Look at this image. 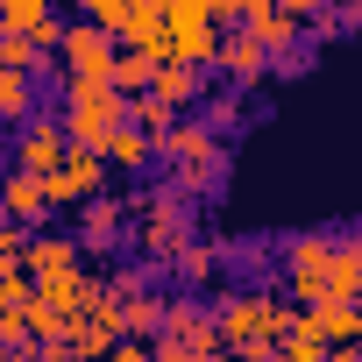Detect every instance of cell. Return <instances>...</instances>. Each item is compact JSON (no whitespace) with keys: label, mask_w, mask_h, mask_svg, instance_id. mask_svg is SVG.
<instances>
[{"label":"cell","mask_w":362,"mask_h":362,"mask_svg":"<svg viewBox=\"0 0 362 362\" xmlns=\"http://www.w3.org/2000/svg\"><path fill=\"white\" fill-rule=\"evenodd\" d=\"M284 327H291V305L277 291H228L214 305L221 355H235V362H270V348L284 341Z\"/></svg>","instance_id":"cell-1"},{"label":"cell","mask_w":362,"mask_h":362,"mask_svg":"<svg viewBox=\"0 0 362 362\" xmlns=\"http://www.w3.org/2000/svg\"><path fill=\"white\" fill-rule=\"evenodd\" d=\"M185 242H192V199L170 192V185H142V206H135V228H128V249L142 256V270L163 277Z\"/></svg>","instance_id":"cell-2"},{"label":"cell","mask_w":362,"mask_h":362,"mask_svg":"<svg viewBox=\"0 0 362 362\" xmlns=\"http://www.w3.org/2000/svg\"><path fill=\"white\" fill-rule=\"evenodd\" d=\"M121 121H128V100L107 78H64L57 86V128H64L71 149H100Z\"/></svg>","instance_id":"cell-3"},{"label":"cell","mask_w":362,"mask_h":362,"mask_svg":"<svg viewBox=\"0 0 362 362\" xmlns=\"http://www.w3.org/2000/svg\"><path fill=\"white\" fill-rule=\"evenodd\" d=\"M277 277H284V298L291 305H320L327 298V263H334V235L327 228H305V235H284L277 242Z\"/></svg>","instance_id":"cell-4"},{"label":"cell","mask_w":362,"mask_h":362,"mask_svg":"<svg viewBox=\"0 0 362 362\" xmlns=\"http://www.w3.org/2000/svg\"><path fill=\"white\" fill-rule=\"evenodd\" d=\"M107 177H114V170H107V156H100V149H71V156L43 177V206H50V214H78L86 199H100V192H107Z\"/></svg>","instance_id":"cell-5"},{"label":"cell","mask_w":362,"mask_h":362,"mask_svg":"<svg viewBox=\"0 0 362 362\" xmlns=\"http://www.w3.org/2000/svg\"><path fill=\"white\" fill-rule=\"evenodd\" d=\"M156 348H170V355H221V334H214V305H206L199 291H177V298L163 305Z\"/></svg>","instance_id":"cell-6"},{"label":"cell","mask_w":362,"mask_h":362,"mask_svg":"<svg viewBox=\"0 0 362 362\" xmlns=\"http://www.w3.org/2000/svg\"><path fill=\"white\" fill-rule=\"evenodd\" d=\"M114 36L107 29H93V22H64V36H57V71L64 78H107L114 86Z\"/></svg>","instance_id":"cell-7"},{"label":"cell","mask_w":362,"mask_h":362,"mask_svg":"<svg viewBox=\"0 0 362 362\" xmlns=\"http://www.w3.org/2000/svg\"><path fill=\"white\" fill-rule=\"evenodd\" d=\"M64 156H71V142H64L57 114H29V121L15 128V170H29V177H50Z\"/></svg>","instance_id":"cell-8"},{"label":"cell","mask_w":362,"mask_h":362,"mask_svg":"<svg viewBox=\"0 0 362 362\" xmlns=\"http://www.w3.org/2000/svg\"><path fill=\"white\" fill-rule=\"evenodd\" d=\"M214 156H228V142L199 121V114H177L170 121V135L156 142V163L163 170H185V163H214Z\"/></svg>","instance_id":"cell-9"},{"label":"cell","mask_w":362,"mask_h":362,"mask_svg":"<svg viewBox=\"0 0 362 362\" xmlns=\"http://www.w3.org/2000/svg\"><path fill=\"white\" fill-rule=\"evenodd\" d=\"M71 242H78V256H93V249H100V256H107V249H121V242H128V206H121V192L86 199V206H78V235H71Z\"/></svg>","instance_id":"cell-10"},{"label":"cell","mask_w":362,"mask_h":362,"mask_svg":"<svg viewBox=\"0 0 362 362\" xmlns=\"http://www.w3.org/2000/svg\"><path fill=\"white\" fill-rule=\"evenodd\" d=\"M0 221H15V228H29V235H43L50 228V206H43V177H29V170H0Z\"/></svg>","instance_id":"cell-11"},{"label":"cell","mask_w":362,"mask_h":362,"mask_svg":"<svg viewBox=\"0 0 362 362\" xmlns=\"http://www.w3.org/2000/svg\"><path fill=\"white\" fill-rule=\"evenodd\" d=\"M214 71H221L235 93H256V86L270 78V57H263L242 29H221V57H214Z\"/></svg>","instance_id":"cell-12"},{"label":"cell","mask_w":362,"mask_h":362,"mask_svg":"<svg viewBox=\"0 0 362 362\" xmlns=\"http://www.w3.org/2000/svg\"><path fill=\"white\" fill-rule=\"evenodd\" d=\"M206 71H185V64H156V78H149V100L156 107H170V114H192L199 100H206Z\"/></svg>","instance_id":"cell-13"},{"label":"cell","mask_w":362,"mask_h":362,"mask_svg":"<svg viewBox=\"0 0 362 362\" xmlns=\"http://www.w3.org/2000/svg\"><path fill=\"white\" fill-rule=\"evenodd\" d=\"M100 156H107V170H121V177H142V170H156V142L142 135V128H114L107 142H100Z\"/></svg>","instance_id":"cell-14"},{"label":"cell","mask_w":362,"mask_h":362,"mask_svg":"<svg viewBox=\"0 0 362 362\" xmlns=\"http://www.w3.org/2000/svg\"><path fill=\"white\" fill-rule=\"evenodd\" d=\"M305 313H313V327H320L327 348H362V305H355V298H320V305H305Z\"/></svg>","instance_id":"cell-15"},{"label":"cell","mask_w":362,"mask_h":362,"mask_svg":"<svg viewBox=\"0 0 362 362\" xmlns=\"http://www.w3.org/2000/svg\"><path fill=\"white\" fill-rule=\"evenodd\" d=\"M221 256H228L221 242H199V235H192L185 249L170 256V270H163V277H177L185 291H199V284H214V277H221Z\"/></svg>","instance_id":"cell-16"},{"label":"cell","mask_w":362,"mask_h":362,"mask_svg":"<svg viewBox=\"0 0 362 362\" xmlns=\"http://www.w3.org/2000/svg\"><path fill=\"white\" fill-rule=\"evenodd\" d=\"M71 263H86V256H78V242L57 235V228L29 235V249H22V270H29V277H50V270H71Z\"/></svg>","instance_id":"cell-17"},{"label":"cell","mask_w":362,"mask_h":362,"mask_svg":"<svg viewBox=\"0 0 362 362\" xmlns=\"http://www.w3.org/2000/svg\"><path fill=\"white\" fill-rule=\"evenodd\" d=\"M29 114H43V86L29 71H8L0 64V128H22Z\"/></svg>","instance_id":"cell-18"},{"label":"cell","mask_w":362,"mask_h":362,"mask_svg":"<svg viewBox=\"0 0 362 362\" xmlns=\"http://www.w3.org/2000/svg\"><path fill=\"white\" fill-rule=\"evenodd\" d=\"M163 305H170V291H135V298H121V341H156V327H163Z\"/></svg>","instance_id":"cell-19"},{"label":"cell","mask_w":362,"mask_h":362,"mask_svg":"<svg viewBox=\"0 0 362 362\" xmlns=\"http://www.w3.org/2000/svg\"><path fill=\"white\" fill-rule=\"evenodd\" d=\"M221 185H228V156H214V163H185V170H170V192H185L192 206H199V199H214Z\"/></svg>","instance_id":"cell-20"},{"label":"cell","mask_w":362,"mask_h":362,"mask_svg":"<svg viewBox=\"0 0 362 362\" xmlns=\"http://www.w3.org/2000/svg\"><path fill=\"white\" fill-rule=\"evenodd\" d=\"M149 78H156V57H142V50H114V93H121V100L149 93Z\"/></svg>","instance_id":"cell-21"},{"label":"cell","mask_w":362,"mask_h":362,"mask_svg":"<svg viewBox=\"0 0 362 362\" xmlns=\"http://www.w3.org/2000/svg\"><path fill=\"white\" fill-rule=\"evenodd\" d=\"M156 8H163V29H170V36L214 29V0H156Z\"/></svg>","instance_id":"cell-22"},{"label":"cell","mask_w":362,"mask_h":362,"mask_svg":"<svg viewBox=\"0 0 362 362\" xmlns=\"http://www.w3.org/2000/svg\"><path fill=\"white\" fill-rule=\"evenodd\" d=\"M199 121H206L214 135H235V128L249 121V107H242V93H235V86H228V93H214V86H206V114H199Z\"/></svg>","instance_id":"cell-23"},{"label":"cell","mask_w":362,"mask_h":362,"mask_svg":"<svg viewBox=\"0 0 362 362\" xmlns=\"http://www.w3.org/2000/svg\"><path fill=\"white\" fill-rule=\"evenodd\" d=\"M170 121H177V114H170V107H156L149 93H135V100H128V128H142L149 142H163V135H170Z\"/></svg>","instance_id":"cell-24"},{"label":"cell","mask_w":362,"mask_h":362,"mask_svg":"<svg viewBox=\"0 0 362 362\" xmlns=\"http://www.w3.org/2000/svg\"><path fill=\"white\" fill-rule=\"evenodd\" d=\"M128 15H135V0H86V22H93V29H107L114 43H121V29H128Z\"/></svg>","instance_id":"cell-25"},{"label":"cell","mask_w":362,"mask_h":362,"mask_svg":"<svg viewBox=\"0 0 362 362\" xmlns=\"http://www.w3.org/2000/svg\"><path fill=\"white\" fill-rule=\"evenodd\" d=\"M149 284H156V277H149V270H142V263H121V270H114V277H100V291H107V298H114V305H121V298H135V291H149Z\"/></svg>","instance_id":"cell-26"},{"label":"cell","mask_w":362,"mask_h":362,"mask_svg":"<svg viewBox=\"0 0 362 362\" xmlns=\"http://www.w3.org/2000/svg\"><path fill=\"white\" fill-rule=\"evenodd\" d=\"M298 71H313V43H291L284 57H270V78H298Z\"/></svg>","instance_id":"cell-27"},{"label":"cell","mask_w":362,"mask_h":362,"mask_svg":"<svg viewBox=\"0 0 362 362\" xmlns=\"http://www.w3.org/2000/svg\"><path fill=\"white\" fill-rule=\"evenodd\" d=\"M22 249H29V228L0 221V263H15V270H22Z\"/></svg>","instance_id":"cell-28"},{"label":"cell","mask_w":362,"mask_h":362,"mask_svg":"<svg viewBox=\"0 0 362 362\" xmlns=\"http://www.w3.org/2000/svg\"><path fill=\"white\" fill-rule=\"evenodd\" d=\"M107 362H156V348H149V341H114Z\"/></svg>","instance_id":"cell-29"},{"label":"cell","mask_w":362,"mask_h":362,"mask_svg":"<svg viewBox=\"0 0 362 362\" xmlns=\"http://www.w3.org/2000/svg\"><path fill=\"white\" fill-rule=\"evenodd\" d=\"M320 8H327V0H277V15H284V22H298V29H305Z\"/></svg>","instance_id":"cell-30"},{"label":"cell","mask_w":362,"mask_h":362,"mask_svg":"<svg viewBox=\"0 0 362 362\" xmlns=\"http://www.w3.org/2000/svg\"><path fill=\"white\" fill-rule=\"evenodd\" d=\"M334 22H341V36H362V0H334Z\"/></svg>","instance_id":"cell-31"},{"label":"cell","mask_w":362,"mask_h":362,"mask_svg":"<svg viewBox=\"0 0 362 362\" xmlns=\"http://www.w3.org/2000/svg\"><path fill=\"white\" fill-rule=\"evenodd\" d=\"M334 249H341V256L355 263V277H362V228H341V235H334Z\"/></svg>","instance_id":"cell-32"},{"label":"cell","mask_w":362,"mask_h":362,"mask_svg":"<svg viewBox=\"0 0 362 362\" xmlns=\"http://www.w3.org/2000/svg\"><path fill=\"white\" fill-rule=\"evenodd\" d=\"M249 15V0H214V29H235Z\"/></svg>","instance_id":"cell-33"},{"label":"cell","mask_w":362,"mask_h":362,"mask_svg":"<svg viewBox=\"0 0 362 362\" xmlns=\"http://www.w3.org/2000/svg\"><path fill=\"white\" fill-rule=\"evenodd\" d=\"M0 362H43V341H15V348H0Z\"/></svg>","instance_id":"cell-34"},{"label":"cell","mask_w":362,"mask_h":362,"mask_svg":"<svg viewBox=\"0 0 362 362\" xmlns=\"http://www.w3.org/2000/svg\"><path fill=\"white\" fill-rule=\"evenodd\" d=\"M156 362H228V355H170V348H156Z\"/></svg>","instance_id":"cell-35"},{"label":"cell","mask_w":362,"mask_h":362,"mask_svg":"<svg viewBox=\"0 0 362 362\" xmlns=\"http://www.w3.org/2000/svg\"><path fill=\"white\" fill-rule=\"evenodd\" d=\"M327 362H362V348H327Z\"/></svg>","instance_id":"cell-36"},{"label":"cell","mask_w":362,"mask_h":362,"mask_svg":"<svg viewBox=\"0 0 362 362\" xmlns=\"http://www.w3.org/2000/svg\"><path fill=\"white\" fill-rule=\"evenodd\" d=\"M8 277H15V263H0V284H8Z\"/></svg>","instance_id":"cell-37"},{"label":"cell","mask_w":362,"mask_h":362,"mask_svg":"<svg viewBox=\"0 0 362 362\" xmlns=\"http://www.w3.org/2000/svg\"><path fill=\"white\" fill-rule=\"evenodd\" d=\"M50 8H57V0H50ZM64 8H86V0H64Z\"/></svg>","instance_id":"cell-38"},{"label":"cell","mask_w":362,"mask_h":362,"mask_svg":"<svg viewBox=\"0 0 362 362\" xmlns=\"http://www.w3.org/2000/svg\"><path fill=\"white\" fill-rule=\"evenodd\" d=\"M100 362H107V355H100Z\"/></svg>","instance_id":"cell-39"}]
</instances>
